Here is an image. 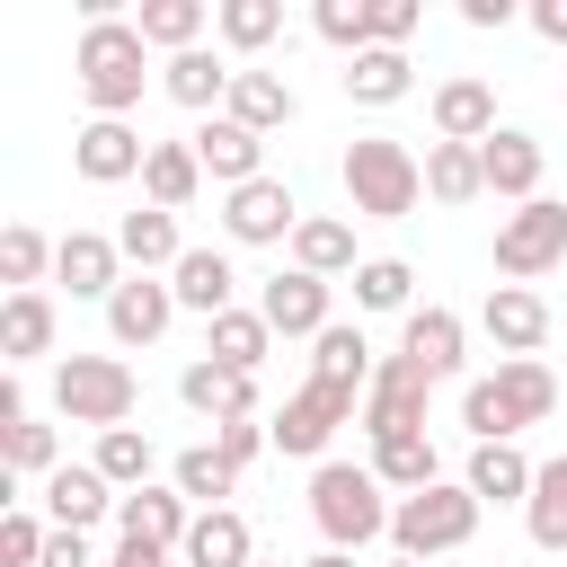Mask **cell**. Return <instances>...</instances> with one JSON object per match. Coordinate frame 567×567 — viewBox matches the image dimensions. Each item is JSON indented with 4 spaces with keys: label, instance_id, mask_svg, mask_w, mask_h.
<instances>
[{
    "label": "cell",
    "instance_id": "23",
    "mask_svg": "<svg viewBox=\"0 0 567 567\" xmlns=\"http://www.w3.org/2000/svg\"><path fill=\"white\" fill-rule=\"evenodd\" d=\"M230 80H239V71H230L221 53H204V44L159 62V89H168L177 106H195V115H221V106H230Z\"/></svg>",
    "mask_w": 567,
    "mask_h": 567
},
{
    "label": "cell",
    "instance_id": "54",
    "mask_svg": "<svg viewBox=\"0 0 567 567\" xmlns=\"http://www.w3.org/2000/svg\"><path fill=\"white\" fill-rule=\"evenodd\" d=\"M390 567H425V558H390Z\"/></svg>",
    "mask_w": 567,
    "mask_h": 567
},
{
    "label": "cell",
    "instance_id": "34",
    "mask_svg": "<svg viewBox=\"0 0 567 567\" xmlns=\"http://www.w3.org/2000/svg\"><path fill=\"white\" fill-rule=\"evenodd\" d=\"M168 487H177L195 514H213V505L239 487V461H221V443H186V452H177V470H168Z\"/></svg>",
    "mask_w": 567,
    "mask_h": 567
},
{
    "label": "cell",
    "instance_id": "19",
    "mask_svg": "<svg viewBox=\"0 0 567 567\" xmlns=\"http://www.w3.org/2000/svg\"><path fill=\"white\" fill-rule=\"evenodd\" d=\"M532 478H540V461H523V443H470L461 487L478 505H532Z\"/></svg>",
    "mask_w": 567,
    "mask_h": 567
},
{
    "label": "cell",
    "instance_id": "37",
    "mask_svg": "<svg viewBox=\"0 0 567 567\" xmlns=\"http://www.w3.org/2000/svg\"><path fill=\"white\" fill-rule=\"evenodd\" d=\"M204 0H142L133 9V27H142V44L151 53H195V35H204Z\"/></svg>",
    "mask_w": 567,
    "mask_h": 567
},
{
    "label": "cell",
    "instance_id": "6",
    "mask_svg": "<svg viewBox=\"0 0 567 567\" xmlns=\"http://www.w3.org/2000/svg\"><path fill=\"white\" fill-rule=\"evenodd\" d=\"M558 257H567V204L532 195V204H514V213L496 221V275H505V284H532V275H549Z\"/></svg>",
    "mask_w": 567,
    "mask_h": 567
},
{
    "label": "cell",
    "instance_id": "53",
    "mask_svg": "<svg viewBox=\"0 0 567 567\" xmlns=\"http://www.w3.org/2000/svg\"><path fill=\"white\" fill-rule=\"evenodd\" d=\"M301 567H354V558H346V549H319V558H301Z\"/></svg>",
    "mask_w": 567,
    "mask_h": 567
},
{
    "label": "cell",
    "instance_id": "52",
    "mask_svg": "<svg viewBox=\"0 0 567 567\" xmlns=\"http://www.w3.org/2000/svg\"><path fill=\"white\" fill-rule=\"evenodd\" d=\"M106 567H168V549H151V540H115Z\"/></svg>",
    "mask_w": 567,
    "mask_h": 567
},
{
    "label": "cell",
    "instance_id": "49",
    "mask_svg": "<svg viewBox=\"0 0 567 567\" xmlns=\"http://www.w3.org/2000/svg\"><path fill=\"white\" fill-rule=\"evenodd\" d=\"M35 567H106V558H97V549H89V532H53V540H44V558H35Z\"/></svg>",
    "mask_w": 567,
    "mask_h": 567
},
{
    "label": "cell",
    "instance_id": "17",
    "mask_svg": "<svg viewBox=\"0 0 567 567\" xmlns=\"http://www.w3.org/2000/svg\"><path fill=\"white\" fill-rule=\"evenodd\" d=\"M257 310H266V328H275V337H328V328H337V319H328V284H319V275H301V266H292V275H275V284L257 292Z\"/></svg>",
    "mask_w": 567,
    "mask_h": 567
},
{
    "label": "cell",
    "instance_id": "25",
    "mask_svg": "<svg viewBox=\"0 0 567 567\" xmlns=\"http://www.w3.org/2000/svg\"><path fill=\"white\" fill-rule=\"evenodd\" d=\"M115 248H124V266H133V275H177V257H186L177 213H159V204L124 213V221H115Z\"/></svg>",
    "mask_w": 567,
    "mask_h": 567
},
{
    "label": "cell",
    "instance_id": "1",
    "mask_svg": "<svg viewBox=\"0 0 567 567\" xmlns=\"http://www.w3.org/2000/svg\"><path fill=\"white\" fill-rule=\"evenodd\" d=\"M71 71H80L89 106L124 124V115L142 106V80H151V44H142V27H133V18H97V27H80V44H71Z\"/></svg>",
    "mask_w": 567,
    "mask_h": 567
},
{
    "label": "cell",
    "instance_id": "8",
    "mask_svg": "<svg viewBox=\"0 0 567 567\" xmlns=\"http://www.w3.org/2000/svg\"><path fill=\"white\" fill-rule=\"evenodd\" d=\"M425 390H434V381H425L408 354H381V372H372V390H363V416H354V425H363L372 443L425 434Z\"/></svg>",
    "mask_w": 567,
    "mask_h": 567
},
{
    "label": "cell",
    "instance_id": "12",
    "mask_svg": "<svg viewBox=\"0 0 567 567\" xmlns=\"http://www.w3.org/2000/svg\"><path fill=\"white\" fill-rule=\"evenodd\" d=\"M478 328L496 337L505 363H514V354H540V346H549V301H540L532 284H496V292L478 301Z\"/></svg>",
    "mask_w": 567,
    "mask_h": 567
},
{
    "label": "cell",
    "instance_id": "18",
    "mask_svg": "<svg viewBox=\"0 0 567 567\" xmlns=\"http://www.w3.org/2000/svg\"><path fill=\"white\" fill-rule=\"evenodd\" d=\"M177 399H186L195 416L230 425V416H257V372H221L213 354H195V363L177 372Z\"/></svg>",
    "mask_w": 567,
    "mask_h": 567
},
{
    "label": "cell",
    "instance_id": "9",
    "mask_svg": "<svg viewBox=\"0 0 567 567\" xmlns=\"http://www.w3.org/2000/svg\"><path fill=\"white\" fill-rule=\"evenodd\" d=\"M221 230H230L239 248H275V239L301 230V204H292L284 177H257V186H230V195H221Z\"/></svg>",
    "mask_w": 567,
    "mask_h": 567
},
{
    "label": "cell",
    "instance_id": "21",
    "mask_svg": "<svg viewBox=\"0 0 567 567\" xmlns=\"http://www.w3.org/2000/svg\"><path fill=\"white\" fill-rule=\"evenodd\" d=\"M478 168H487V195H505V204H532L540 195V142L514 133V124H496L478 142Z\"/></svg>",
    "mask_w": 567,
    "mask_h": 567
},
{
    "label": "cell",
    "instance_id": "46",
    "mask_svg": "<svg viewBox=\"0 0 567 567\" xmlns=\"http://www.w3.org/2000/svg\"><path fill=\"white\" fill-rule=\"evenodd\" d=\"M44 540H53V523H35L27 505H9V514H0V567H35V558H44Z\"/></svg>",
    "mask_w": 567,
    "mask_h": 567
},
{
    "label": "cell",
    "instance_id": "14",
    "mask_svg": "<svg viewBox=\"0 0 567 567\" xmlns=\"http://www.w3.org/2000/svg\"><path fill=\"white\" fill-rule=\"evenodd\" d=\"M124 496L106 487V470L97 461H62L53 478H44V514H53V532H89V523H106Z\"/></svg>",
    "mask_w": 567,
    "mask_h": 567
},
{
    "label": "cell",
    "instance_id": "32",
    "mask_svg": "<svg viewBox=\"0 0 567 567\" xmlns=\"http://www.w3.org/2000/svg\"><path fill=\"white\" fill-rule=\"evenodd\" d=\"M195 186H204L195 142H151V159H142V195H151L159 213H186V204H195Z\"/></svg>",
    "mask_w": 567,
    "mask_h": 567
},
{
    "label": "cell",
    "instance_id": "29",
    "mask_svg": "<svg viewBox=\"0 0 567 567\" xmlns=\"http://www.w3.org/2000/svg\"><path fill=\"white\" fill-rule=\"evenodd\" d=\"M292 266L301 275H354L363 257H354V221H337V213H301V230H292Z\"/></svg>",
    "mask_w": 567,
    "mask_h": 567
},
{
    "label": "cell",
    "instance_id": "27",
    "mask_svg": "<svg viewBox=\"0 0 567 567\" xmlns=\"http://www.w3.org/2000/svg\"><path fill=\"white\" fill-rule=\"evenodd\" d=\"M372 372H381V363H372V346H363V328H354V319H337L328 337H310V381H328V390H354V399H363V390H372Z\"/></svg>",
    "mask_w": 567,
    "mask_h": 567
},
{
    "label": "cell",
    "instance_id": "7",
    "mask_svg": "<svg viewBox=\"0 0 567 567\" xmlns=\"http://www.w3.org/2000/svg\"><path fill=\"white\" fill-rule=\"evenodd\" d=\"M363 416V399L354 390H328V381H301L275 416H266V434H275V452H292V461H319L328 452V434L337 425H354Z\"/></svg>",
    "mask_w": 567,
    "mask_h": 567
},
{
    "label": "cell",
    "instance_id": "30",
    "mask_svg": "<svg viewBox=\"0 0 567 567\" xmlns=\"http://www.w3.org/2000/svg\"><path fill=\"white\" fill-rule=\"evenodd\" d=\"M487 390L505 399L514 434H523V425H540V416L558 408V381H549V363H540V354H514V363H496V372H487Z\"/></svg>",
    "mask_w": 567,
    "mask_h": 567
},
{
    "label": "cell",
    "instance_id": "31",
    "mask_svg": "<svg viewBox=\"0 0 567 567\" xmlns=\"http://www.w3.org/2000/svg\"><path fill=\"white\" fill-rule=\"evenodd\" d=\"M408 89H416V62L390 53V44H363V53L346 62V97H354V106H399Z\"/></svg>",
    "mask_w": 567,
    "mask_h": 567
},
{
    "label": "cell",
    "instance_id": "33",
    "mask_svg": "<svg viewBox=\"0 0 567 567\" xmlns=\"http://www.w3.org/2000/svg\"><path fill=\"white\" fill-rule=\"evenodd\" d=\"M204 354H213L221 372H257V363L275 354V328H266V310H221V319L204 328Z\"/></svg>",
    "mask_w": 567,
    "mask_h": 567
},
{
    "label": "cell",
    "instance_id": "16",
    "mask_svg": "<svg viewBox=\"0 0 567 567\" xmlns=\"http://www.w3.org/2000/svg\"><path fill=\"white\" fill-rule=\"evenodd\" d=\"M168 292H177V310H195V319L213 328L221 310H239V266H230L221 248H186L177 275H168Z\"/></svg>",
    "mask_w": 567,
    "mask_h": 567
},
{
    "label": "cell",
    "instance_id": "40",
    "mask_svg": "<svg viewBox=\"0 0 567 567\" xmlns=\"http://www.w3.org/2000/svg\"><path fill=\"white\" fill-rule=\"evenodd\" d=\"M213 35H221L230 53H266V44L284 35V0H221V9H213Z\"/></svg>",
    "mask_w": 567,
    "mask_h": 567
},
{
    "label": "cell",
    "instance_id": "48",
    "mask_svg": "<svg viewBox=\"0 0 567 567\" xmlns=\"http://www.w3.org/2000/svg\"><path fill=\"white\" fill-rule=\"evenodd\" d=\"M213 443H221V461H239V470H248L275 434H266V416H230V425H213Z\"/></svg>",
    "mask_w": 567,
    "mask_h": 567
},
{
    "label": "cell",
    "instance_id": "24",
    "mask_svg": "<svg viewBox=\"0 0 567 567\" xmlns=\"http://www.w3.org/2000/svg\"><path fill=\"white\" fill-rule=\"evenodd\" d=\"M221 115H230V124H248V133L266 142V133H284V124L301 115V97H292V80H284V71H239Z\"/></svg>",
    "mask_w": 567,
    "mask_h": 567
},
{
    "label": "cell",
    "instance_id": "36",
    "mask_svg": "<svg viewBox=\"0 0 567 567\" xmlns=\"http://www.w3.org/2000/svg\"><path fill=\"white\" fill-rule=\"evenodd\" d=\"M0 354H9V363L53 354V301H44V292H9V301H0Z\"/></svg>",
    "mask_w": 567,
    "mask_h": 567
},
{
    "label": "cell",
    "instance_id": "38",
    "mask_svg": "<svg viewBox=\"0 0 567 567\" xmlns=\"http://www.w3.org/2000/svg\"><path fill=\"white\" fill-rule=\"evenodd\" d=\"M372 478H381L390 496H416V487H434V478H443V461H434V443H425V434H399V443H372Z\"/></svg>",
    "mask_w": 567,
    "mask_h": 567
},
{
    "label": "cell",
    "instance_id": "41",
    "mask_svg": "<svg viewBox=\"0 0 567 567\" xmlns=\"http://www.w3.org/2000/svg\"><path fill=\"white\" fill-rule=\"evenodd\" d=\"M0 470H9V478H53V470H62V443H53V425H35V416L0 425Z\"/></svg>",
    "mask_w": 567,
    "mask_h": 567
},
{
    "label": "cell",
    "instance_id": "26",
    "mask_svg": "<svg viewBox=\"0 0 567 567\" xmlns=\"http://www.w3.org/2000/svg\"><path fill=\"white\" fill-rule=\"evenodd\" d=\"M399 354H408L425 381H452V372H461V310H443V301L408 310V337H399Z\"/></svg>",
    "mask_w": 567,
    "mask_h": 567
},
{
    "label": "cell",
    "instance_id": "44",
    "mask_svg": "<svg viewBox=\"0 0 567 567\" xmlns=\"http://www.w3.org/2000/svg\"><path fill=\"white\" fill-rule=\"evenodd\" d=\"M408 292H416L408 257H363L354 266V310H408Z\"/></svg>",
    "mask_w": 567,
    "mask_h": 567
},
{
    "label": "cell",
    "instance_id": "35",
    "mask_svg": "<svg viewBox=\"0 0 567 567\" xmlns=\"http://www.w3.org/2000/svg\"><path fill=\"white\" fill-rule=\"evenodd\" d=\"M425 195H434V204H470V195H487L478 142H425Z\"/></svg>",
    "mask_w": 567,
    "mask_h": 567
},
{
    "label": "cell",
    "instance_id": "15",
    "mask_svg": "<svg viewBox=\"0 0 567 567\" xmlns=\"http://www.w3.org/2000/svg\"><path fill=\"white\" fill-rule=\"evenodd\" d=\"M186 142H195L204 177H221V186H257V177H266V142H257L248 124H230V115H204Z\"/></svg>",
    "mask_w": 567,
    "mask_h": 567
},
{
    "label": "cell",
    "instance_id": "4",
    "mask_svg": "<svg viewBox=\"0 0 567 567\" xmlns=\"http://www.w3.org/2000/svg\"><path fill=\"white\" fill-rule=\"evenodd\" d=\"M478 496L461 487V478H434V487H416V496H399L390 505V540H399V558H443V549H470L478 540Z\"/></svg>",
    "mask_w": 567,
    "mask_h": 567
},
{
    "label": "cell",
    "instance_id": "51",
    "mask_svg": "<svg viewBox=\"0 0 567 567\" xmlns=\"http://www.w3.org/2000/svg\"><path fill=\"white\" fill-rule=\"evenodd\" d=\"M532 35L540 44H567V0H532Z\"/></svg>",
    "mask_w": 567,
    "mask_h": 567
},
{
    "label": "cell",
    "instance_id": "2",
    "mask_svg": "<svg viewBox=\"0 0 567 567\" xmlns=\"http://www.w3.org/2000/svg\"><path fill=\"white\" fill-rule=\"evenodd\" d=\"M310 523H319V540L328 549H372L381 532H390V487L372 478V461L354 470V461H319L310 470Z\"/></svg>",
    "mask_w": 567,
    "mask_h": 567
},
{
    "label": "cell",
    "instance_id": "39",
    "mask_svg": "<svg viewBox=\"0 0 567 567\" xmlns=\"http://www.w3.org/2000/svg\"><path fill=\"white\" fill-rule=\"evenodd\" d=\"M523 523H532V549H558V558H567V452H558V461H540Z\"/></svg>",
    "mask_w": 567,
    "mask_h": 567
},
{
    "label": "cell",
    "instance_id": "47",
    "mask_svg": "<svg viewBox=\"0 0 567 567\" xmlns=\"http://www.w3.org/2000/svg\"><path fill=\"white\" fill-rule=\"evenodd\" d=\"M416 0H372V44H390V53H408V35H416Z\"/></svg>",
    "mask_w": 567,
    "mask_h": 567
},
{
    "label": "cell",
    "instance_id": "22",
    "mask_svg": "<svg viewBox=\"0 0 567 567\" xmlns=\"http://www.w3.org/2000/svg\"><path fill=\"white\" fill-rule=\"evenodd\" d=\"M115 523H124V540H151V549H186V532H195V505H186L177 487H133V496L115 505Z\"/></svg>",
    "mask_w": 567,
    "mask_h": 567
},
{
    "label": "cell",
    "instance_id": "20",
    "mask_svg": "<svg viewBox=\"0 0 567 567\" xmlns=\"http://www.w3.org/2000/svg\"><path fill=\"white\" fill-rule=\"evenodd\" d=\"M496 133V89L478 71H452L434 89V142H487Z\"/></svg>",
    "mask_w": 567,
    "mask_h": 567
},
{
    "label": "cell",
    "instance_id": "50",
    "mask_svg": "<svg viewBox=\"0 0 567 567\" xmlns=\"http://www.w3.org/2000/svg\"><path fill=\"white\" fill-rule=\"evenodd\" d=\"M461 18H470V27H478V35H487V27H514V18H523V9H514V0H461Z\"/></svg>",
    "mask_w": 567,
    "mask_h": 567
},
{
    "label": "cell",
    "instance_id": "55",
    "mask_svg": "<svg viewBox=\"0 0 567 567\" xmlns=\"http://www.w3.org/2000/svg\"><path fill=\"white\" fill-rule=\"evenodd\" d=\"M257 567H284V558H257Z\"/></svg>",
    "mask_w": 567,
    "mask_h": 567
},
{
    "label": "cell",
    "instance_id": "11",
    "mask_svg": "<svg viewBox=\"0 0 567 567\" xmlns=\"http://www.w3.org/2000/svg\"><path fill=\"white\" fill-rule=\"evenodd\" d=\"M168 319H177L168 275H124V284H115V301H106V337H115V346H159V337H168Z\"/></svg>",
    "mask_w": 567,
    "mask_h": 567
},
{
    "label": "cell",
    "instance_id": "3",
    "mask_svg": "<svg viewBox=\"0 0 567 567\" xmlns=\"http://www.w3.org/2000/svg\"><path fill=\"white\" fill-rule=\"evenodd\" d=\"M416 195H425V159H416L408 142H390V133L346 142V204H354L363 221H408Z\"/></svg>",
    "mask_w": 567,
    "mask_h": 567
},
{
    "label": "cell",
    "instance_id": "45",
    "mask_svg": "<svg viewBox=\"0 0 567 567\" xmlns=\"http://www.w3.org/2000/svg\"><path fill=\"white\" fill-rule=\"evenodd\" d=\"M310 27H319L346 62H354V53L372 44V0H319V9H310Z\"/></svg>",
    "mask_w": 567,
    "mask_h": 567
},
{
    "label": "cell",
    "instance_id": "28",
    "mask_svg": "<svg viewBox=\"0 0 567 567\" xmlns=\"http://www.w3.org/2000/svg\"><path fill=\"white\" fill-rule=\"evenodd\" d=\"M177 558L186 567H257V532H248V514L213 505V514H195V532H186Z\"/></svg>",
    "mask_w": 567,
    "mask_h": 567
},
{
    "label": "cell",
    "instance_id": "10",
    "mask_svg": "<svg viewBox=\"0 0 567 567\" xmlns=\"http://www.w3.org/2000/svg\"><path fill=\"white\" fill-rule=\"evenodd\" d=\"M142 159H151V142H142L133 124H115V115H89V124L71 133V168H80L89 186H124V177H142Z\"/></svg>",
    "mask_w": 567,
    "mask_h": 567
},
{
    "label": "cell",
    "instance_id": "13",
    "mask_svg": "<svg viewBox=\"0 0 567 567\" xmlns=\"http://www.w3.org/2000/svg\"><path fill=\"white\" fill-rule=\"evenodd\" d=\"M53 275L71 284V301H115V284H124V248H115L106 230H62Z\"/></svg>",
    "mask_w": 567,
    "mask_h": 567
},
{
    "label": "cell",
    "instance_id": "5",
    "mask_svg": "<svg viewBox=\"0 0 567 567\" xmlns=\"http://www.w3.org/2000/svg\"><path fill=\"white\" fill-rule=\"evenodd\" d=\"M133 399H142V381H133L124 354H62V363H53V408H62L71 425L115 434V425L133 416Z\"/></svg>",
    "mask_w": 567,
    "mask_h": 567
},
{
    "label": "cell",
    "instance_id": "42",
    "mask_svg": "<svg viewBox=\"0 0 567 567\" xmlns=\"http://www.w3.org/2000/svg\"><path fill=\"white\" fill-rule=\"evenodd\" d=\"M53 248H62V239H44V230L9 221V230H0V284H9V292H35V284H44V266H53Z\"/></svg>",
    "mask_w": 567,
    "mask_h": 567
},
{
    "label": "cell",
    "instance_id": "43",
    "mask_svg": "<svg viewBox=\"0 0 567 567\" xmlns=\"http://www.w3.org/2000/svg\"><path fill=\"white\" fill-rule=\"evenodd\" d=\"M97 470H106V487H115V496L151 487V434H142V425H115V434H97Z\"/></svg>",
    "mask_w": 567,
    "mask_h": 567
}]
</instances>
